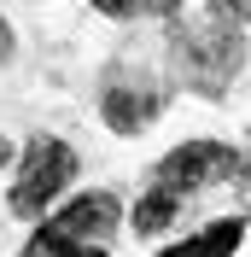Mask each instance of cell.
I'll list each match as a JSON object with an SVG mask.
<instances>
[{
    "instance_id": "6da1fadb",
    "label": "cell",
    "mask_w": 251,
    "mask_h": 257,
    "mask_svg": "<svg viewBox=\"0 0 251 257\" xmlns=\"http://www.w3.org/2000/svg\"><path fill=\"white\" fill-rule=\"evenodd\" d=\"M170 59H175V76L187 82L193 94L204 99H222L234 88L239 64H245V35H239L234 18H199V24H181L170 41Z\"/></svg>"
},
{
    "instance_id": "3957f363",
    "label": "cell",
    "mask_w": 251,
    "mask_h": 257,
    "mask_svg": "<svg viewBox=\"0 0 251 257\" xmlns=\"http://www.w3.org/2000/svg\"><path fill=\"white\" fill-rule=\"evenodd\" d=\"M111 234H117V199L111 193H88L76 205H64L41 234H30V251L47 257V251H105Z\"/></svg>"
},
{
    "instance_id": "7a4b0ae2",
    "label": "cell",
    "mask_w": 251,
    "mask_h": 257,
    "mask_svg": "<svg viewBox=\"0 0 251 257\" xmlns=\"http://www.w3.org/2000/svg\"><path fill=\"white\" fill-rule=\"evenodd\" d=\"M239 170H245V158H239L234 146H216V141H187V146H175L170 158L158 164V176L152 187L164 193V199H193V193L204 187H216V181H239Z\"/></svg>"
},
{
    "instance_id": "ba28073f",
    "label": "cell",
    "mask_w": 251,
    "mask_h": 257,
    "mask_svg": "<svg viewBox=\"0 0 251 257\" xmlns=\"http://www.w3.org/2000/svg\"><path fill=\"white\" fill-rule=\"evenodd\" d=\"M222 18H234V24H251V0H210Z\"/></svg>"
},
{
    "instance_id": "52a82bcc",
    "label": "cell",
    "mask_w": 251,
    "mask_h": 257,
    "mask_svg": "<svg viewBox=\"0 0 251 257\" xmlns=\"http://www.w3.org/2000/svg\"><path fill=\"white\" fill-rule=\"evenodd\" d=\"M105 18H170L181 0H94Z\"/></svg>"
},
{
    "instance_id": "277c9868",
    "label": "cell",
    "mask_w": 251,
    "mask_h": 257,
    "mask_svg": "<svg viewBox=\"0 0 251 257\" xmlns=\"http://www.w3.org/2000/svg\"><path fill=\"white\" fill-rule=\"evenodd\" d=\"M70 176H76V152L64 141L35 135L30 152H24V170H18V181H12V210L18 216H41V210L70 187Z\"/></svg>"
},
{
    "instance_id": "9c48e42d",
    "label": "cell",
    "mask_w": 251,
    "mask_h": 257,
    "mask_svg": "<svg viewBox=\"0 0 251 257\" xmlns=\"http://www.w3.org/2000/svg\"><path fill=\"white\" fill-rule=\"evenodd\" d=\"M6 35H12V30H6V24H0V59H6V53H12V41H6Z\"/></svg>"
},
{
    "instance_id": "5b68a950",
    "label": "cell",
    "mask_w": 251,
    "mask_h": 257,
    "mask_svg": "<svg viewBox=\"0 0 251 257\" xmlns=\"http://www.w3.org/2000/svg\"><path fill=\"white\" fill-rule=\"evenodd\" d=\"M158 105H164V94H158L152 82H135V76H111L105 94H99V111H105V123L117 128V135H141L146 123L158 117Z\"/></svg>"
},
{
    "instance_id": "30bf717a",
    "label": "cell",
    "mask_w": 251,
    "mask_h": 257,
    "mask_svg": "<svg viewBox=\"0 0 251 257\" xmlns=\"http://www.w3.org/2000/svg\"><path fill=\"white\" fill-rule=\"evenodd\" d=\"M6 158H12V146H6V141H0V164H6Z\"/></svg>"
},
{
    "instance_id": "8992f818",
    "label": "cell",
    "mask_w": 251,
    "mask_h": 257,
    "mask_svg": "<svg viewBox=\"0 0 251 257\" xmlns=\"http://www.w3.org/2000/svg\"><path fill=\"white\" fill-rule=\"evenodd\" d=\"M239 240H245V222H239V216H222V222L187 234V240H181V251H234Z\"/></svg>"
}]
</instances>
